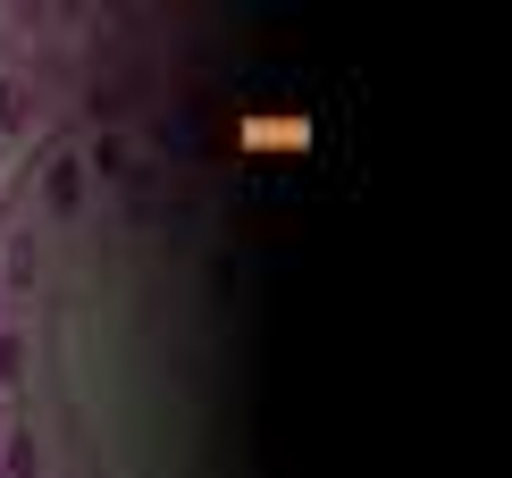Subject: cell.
<instances>
[{
  "label": "cell",
  "instance_id": "cell-1",
  "mask_svg": "<svg viewBox=\"0 0 512 478\" xmlns=\"http://www.w3.org/2000/svg\"><path fill=\"white\" fill-rule=\"evenodd\" d=\"M42 202H51L59 219H68V210L84 202V168H76V151H68V160H51V185H42Z\"/></svg>",
  "mask_w": 512,
  "mask_h": 478
},
{
  "label": "cell",
  "instance_id": "cell-2",
  "mask_svg": "<svg viewBox=\"0 0 512 478\" xmlns=\"http://www.w3.org/2000/svg\"><path fill=\"white\" fill-rule=\"evenodd\" d=\"M26 126H34V93L17 76H0V135H26Z\"/></svg>",
  "mask_w": 512,
  "mask_h": 478
},
{
  "label": "cell",
  "instance_id": "cell-3",
  "mask_svg": "<svg viewBox=\"0 0 512 478\" xmlns=\"http://www.w3.org/2000/svg\"><path fill=\"white\" fill-rule=\"evenodd\" d=\"M0 269H9V286H26V277H34V235L26 227L0 235Z\"/></svg>",
  "mask_w": 512,
  "mask_h": 478
},
{
  "label": "cell",
  "instance_id": "cell-4",
  "mask_svg": "<svg viewBox=\"0 0 512 478\" xmlns=\"http://www.w3.org/2000/svg\"><path fill=\"white\" fill-rule=\"evenodd\" d=\"M93 168H101V177H135V160H126V143H118V135L93 151Z\"/></svg>",
  "mask_w": 512,
  "mask_h": 478
},
{
  "label": "cell",
  "instance_id": "cell-5",
  "mask_svg": "<svg viewBox=\"0 0 512 478\" xmlns=\"http://www.w3.org/2000/svg\"><path fill=\"white\" fill-rule=\"evenodd\" d=\"M9 478H34V437L26 428H9Z\"/></svg>",
  "mask_w": 512,
  "mask_h": 478
},
{
  "label": "cell",
  "instance_id": "cell-6",
  "mask_svg": "<svg viewBox=\"0 0 512 478\" xmlns=\"http://www.w3.org/2000/svg\"><path fill=\"white\" fill-rule=\"evenodd\" d=\"M17 369H26V353H17V336H0V386H17Z\"/></svg>",
  "mask_w": 512,
  "mask_h": 478
}]
</instances>
